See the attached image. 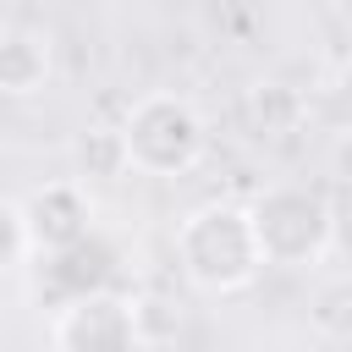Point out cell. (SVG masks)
Wrapping results in <instances>:
<instances>
[{"label": "cell", "instance_id": "6da1fadb", "mask_svg": "<svg viewBox=\"0 0 352 352\" xmlns=\"http://www.w3.org/2000/svg\"><path fill=\"white\" fill-rule=\"evenodd\" d=\"M176 270L204 297H236L264 275L248 198H209L176 220Z\"/></svg>", "mask_w": 352, "mask_h": 352}, {"label": "cell", "instance_id": "7a4b0ae2", "mask_svg": "<svg viewBox=\"0 0 352 352\" xmlns=\"http://www.w3.org/2000/svg\"><path fill=\"white\" fill-rule=\"evenodd\" d=\"M121 126V143H126V160L138 176H154V182H176V176H192L209 154V121L204 110L176 94V88H148L126 104V116L116 121Z\"/></svg>", "mask_w": 352, "mask_h": 352}, {"label": "cell", "instance_id": "3957f363", "mask_svg": "<svg viewBox=\"0 0 352 352\" xmlns=\"http://www.w3.org/2000/svg\"><path fill=\"white\" fill-rule=\"evenodd\" d=\"M248 214H253V236H258V253L264 264L275 270H319L330 253H336V204L319 192V187H302V182H270L248 198Z\"/></svg>", "mask_w": 352, "mask_h": 352}, {"label": "cell", "instance_id": "277c9868", "mask_svg": "<svg viewBox=\"0 0 352 352\" xmlns=\"http://www.w3.org/2000/svg\"><path fill=\"white\" fill-rule=\"evenodd\" d=\"M50 352H148L132 292H94L50 314Z\"/></svg>", "mask_w": 352, "mask_h": 352}, {"label": "cell", "instance_id": "5b68a950", "mask_svg": "<svg viewBox=\"0 0 352 352\" xmlns=\"http://www.w3.org/2000/svg\"><path fill=\"white\" fill-rule=\"evenodd\" d=\"M22 220L33 236V258H55V253H66L99 231V204H94V187L55 176L22 198Z\"/></svg>", "mask_w": 352, "mask_h": 352}, {"label": "cell", "instance_id": "8992f818", "mask_svg": "<svg viewBox=\"0 0 352 352\" xmlns=\"http://www.w3.org/2000/svg\"><path fill=\"white\" fill-rule=\"evenodd\" d=\"M55 82V44L44 28L6 22L0 28V99H38Z\"/></svg>", "mask_w": 352, "mask_h": 352}, {"label": "cell", "instance_id": "52a82bcc", "mask_svg": "<svg viewBox=\"0 0 352 352\" xmlns=\"http://www.w3.org/2000/svg\"><path fill=\"white\" fill-rule=\"evenodd\" d=\"M121 176H132L121 126H110V121H88V126L72 138V182L94 187V182H121Z\"/></svg>", "mask_w": 352, "mask_h": 352}, {"label": "cell", "instance_id": "ba28073f", "mask_svg": "<svg viewBox=\"0 0 352 352\" xmlns=\"http://www.w3.org/2000/svg\"><path fill=\"white\" fill-rule=\"evenodd\" d=\"M33 258V236L22 220V198H0V275H16Z\"/></svg>", "mask_w": 352, "mask_h": 352}, {"label": "cell", "instance_id": "9c48e42d", "mask_svg": "<svg viewBox=\"0 0 352 352\" xmlns=\"http://www.w3.org/2000/svg\"><path fill=\"white\" fill-rule=\"evenodd\" d=\"M132 308H138V330H143L148 346H160V341H170L182 330V308L170 297H160V292H132Z\"/></svg>", "mask_w": 352, "mask_h": 352}, {"label": "cell", "instance_id": "30bf717a", "mask_svg": "<svg viewBox=\"0 0 352 352\" xmlns=\"http://www.w3.org/2000/svg\"><path fill=\"white\" fill-rule=\"evenodd\" d=\"M341 94L352 99V50H346V60H341Z\"/></svg>", "mask_w": 352, "mask_h": 352}, {"label": "cell", "instance_id": "8fae6325", "mask_svg": "<svg viewBox=\"0 0 352 352\" xmlns=\"http://www.w3.org/2000/svg\"><path fill=\"white\" fill-rule=\"evenodd\" d=\"M346 220H352V187H346Z\"/></svg>", "mask_w": 352, "mask_h": 352}]
</instances>
